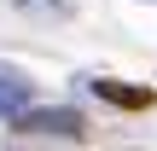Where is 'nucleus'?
Wrapping results in <instances>:
<instances>
[{"label":"nucleus","instance_id":"obj_1","mask_svg":"<svg viewBox=\"0 0 157 151\" xmlns=\"http://www.w3.org/2000/svg\"><path fill=\"white\" fill-rule=\"evenodd\" d=\"M23 134H47V140H82V111H64V105H23L12 116Z\"/></svg>","mask_w":157,"mask_h":151},{"label":"nucleus","instance_id":"obj_3","mask_svg":"<svg viewBox=\"0 0 157 151\" xmlns=\"http://www.w3.org/2000/svg\"><path fill=\"white\" fill-rule=\"evenodd\" d=\"M23 105H35V81L17 70H0V116H17Z\"/></svg>","mask_w":157,"mask_h":151},{"label":"nucleus","instance_id":"obj_2","mask_svg":"<svg viewBox=\"0 0 157 151\" xmlns=\"http://www.w3.org/2000/svg\"><path fill=\"white\" fill-rule=\"evenodd\" d=\"M105 105H122V111H151V87H128V81H111V76H93L87 81Z\"/></svg>","mask_w":157,"mask_h":151}]
</instances>
